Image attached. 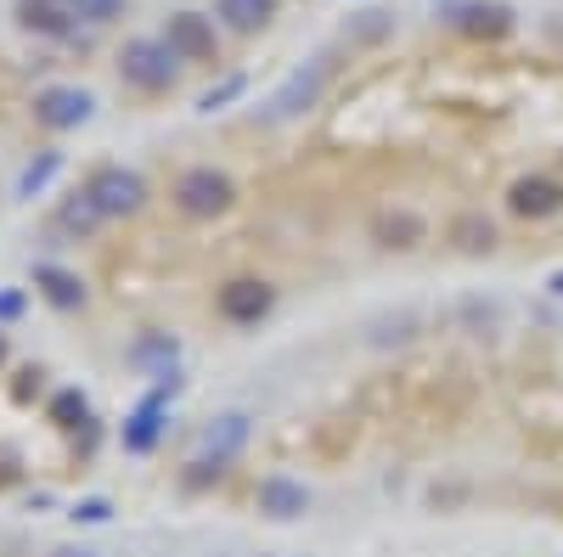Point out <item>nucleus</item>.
<instances>
[{
    "mask_svg": "<svg viewBox=\"0 0 563 557\" xmlns=\"http://www.w3.org/2000/svg\"><path fill=\"white\" fill-rule=\"evenodd\" d=\"M310 484L305 479H288V474H265L260 490H254V506L271 519V524H299L310 513Z\"/></svg>",
    "mask_w": 563,
    "mask_h": 557,
    "instance_id": "0eeeda50",
    "label": "nucleus"
},
{
    "mask_svg": "<svg viewBox=\"0 0 563 557\" xmlns=\"http://www.w3.org/2000/svg\"><path fill=\"white\" fill-rule=\"evenodd\" d=\"M79 23H113L124 12V0H68Z\"/></svg>",
    "mask_w": 563,
    "mask_h": 557,
    "instance_id": "b1692460",
    "label": "nucleus"
},
{
    "mask_svg": "<svg viewBox=\"0 0 563 557\" xmlns=\"http://www.w3.org/2000/svg\"><path fill=\"white\" fill-rule=\"evenodd\" d=\"M85 192L102 209V220H130V214H141V203H147V180H141L135 169H124V164H102L85 180Z\"/></svg>",
    "mask_w": 563,
    "mask_h": 557,
    "instance_id": "39448f33",
    "label": "nucleus"
},
{
    "mask_svg": "<svg viewBox=\"0 0 563 557\" xmlns=\"http://www.w3.org/2000/svg\"><path fill=\"white\" fill-rule=\"evenodd\" d=\"M18 23L29 29V34H68L74 29V7L68 0H18Z\"/></svg>",
    "mask_w": 563,
    "mask_h": 557,
    "instance_id": "2eb2a0df",
    "label": "nucleus"
},
{
    "mask_svg": "<svg viewBox=\"0 0 563 557\" xmlns=\"http://www.w3.org/2000/svg\"><path fill=\"white\" fill-rule=\"evenodd\" d=\"M231 198H238L231 175H220V169H209V164L186 169V175L175 180V209H180L186 220H214V214L231 209Z\"/></svg>",
    "mask_w": 563,
    "mask_h": 557,
    "instance_id": "20e7f679",
    "label": "nucleus"
},
{
    "mask_svg": "<svg viewBox=\"0 0 563 557\" xmlns=\"http://www.w3.org/2000/svg\"><path fill=\"white\" fill-rule=\"evenodd\" d=\"M119 74L124 85L135 90H147V97H158V90H169L180 79V57H175V45L169 40H124V52H119Z\"/></svg>",
    "mask_w": 563,
    "mask_h": 557,
    "instance_id": "f03ea898",
    "label": "nucleus"
},
{
    "mask_svg": "<svg viewBox=\"0 0 563 557\" xmlns=\"http://www.w3.org/2000/svg\"><path fill=\"white\" fill-rule=\"evenodd\" d=\"M57 220H63V231H74V237H90V231L102 225V209L90 203V192L79 186V192H74L68 203H63V214H57Z\"/></svg>",
    "mask_w": 563,
    "mask_h": 557,
    "instance_id": "aec40b11",
    "label": "nucleus"
},
{
    "mask_svg": "<svg viewBox=\"0 0 563 557\" xmlns=\"http://www.w3.org/2000/svg\"><path fill=\"white\" fill-rule=\"evenodd\" d=\"M0 360H7V333H0Z\"/></svg>",
    "mask_w": 563,
    "mask_h": 557,
    "instance_id": "cd10ccee",
    "label": "nucleus"
},
{
    "mask_svg": "<svg viewBox=\"0 0 563 557\" xmlns=\"http://www.w3.org/2000/svg\"><path fill=\"white\" fill-rule=\"evenodd\" d=\"M52 557H97V552H85V546H63V552H52Z\"/></svg>",
    "mask_w": 563,
    "mask_h": 557,
    "instance_id": "bb28decb",
    "label": "nucleus"
},
{
    "mask_svg": "<svg viewBox=\"0 0 563 557\" xmlns=\"http://www.w3.org/2000/svg\"><path fill=\"white\" fill-rule=\"evenodd\" d=\"M321 79H327V68H321V63L294 68L288 79H282L276 97L265 102V119H271V124H282V119H299L305 108H316V97H321Z\"/></svg>",
    "mask_w": 563,
    "mask_h": 557,
    "instance_id": "9b49d317",
    "label": "nucleus"
},
{
    "mask_svg": "<svg viewBox=\"0 0 563 557\" xmlns=\"http://www.w3.org/2000/svg\"><path fill=\"white\" fill-rule=\"evenodd\" d=\"M507 209L519 214V220H552L563 209V186L552 175H525V180H512Z\"/></svg>",
    "mask_w": 563,
    "mask_h": 557,
    "instance_id": "ddd939ff",
    "label": "nucleus"
},
{
    "mask_svg": "<svg viewBox=\"0 0 563 557\" xmlns=\"http://www.w3.org/2000/svg\"><path fill=\"white\" fill-rule=\"evenodd\" d=\"M271 304H276V293H271L265 282H254V276H238V282H225L220 299H214L220 321H231V327H254V321L271 315Z\"/></svg>",
    "mask_w": 563,
    "mask_h": 557,
    "instance_id": "1a4fd4ad",
    "label": "nucleus"
},
{
    "mask_svg": "<svg viewBox=\"0 0 563 557\" xmlns=\"http://www.w3.org/2000/svg\"><path fill=\"white\" fill-rule=\"evenodd\" d=\"M90 113H97V97L79 90V85H45L40 97H34V124L40 130H57V135L90 124Z\"/></svg>",
    "mask_w": 563,
    "mask_h": 557,
    "instance_id": "423d86ee",
    "label": "nucleus"
},
{
    "mask_svg": "<svg viewBox=\"0 0 563 557\" xmlns=\"http://www.w3.org/2000/svg\"><path fill=\"white\" fill-rule=\"evenodd\" d=\"M249 434H254V416H249V411H220V416H209L203 434H198L192 461H186V484H209V479H220V474H225V461L249 445Z\"/></svg>",
    "mask_w": 563,
    "mask_h": 557,
    "instance_id": "f257e3e1",
    "label": "nucleus"
},
{
    "mask_svg": "<svg viewBox=\"0 0 563 557\" xmlns=\"http://www.w3.org/2000/svg\"><path fill=\"white\" fill-rule=\"evenodd\" d=\"M52 423H57V428H79V423H90V400H85L79 389L52 394Z\"/></svg>",
    "mask_w": 563,
    "mask_h": 557,
    "instance_id": "5701e85b",
    "label": "nucleus"
},
{
    "mask_svg": "<svg viewBox=\"0 0 563 557\" xmlns=\"http://www.w3.org/2000/svg\"><path fill=\"white\" fill-rule=\"evenodd\" d=\"M451 243H456L462 254H490V248H496V225H490L485 214H456V220H451Z\"/></svg>",
    "mask_w": 563,
    "mask_h": 557,
    "instance_id": "6ab92c4d",
    "label": "nucleus"
},
{
    "mask_svg": "<svg viewBox=\"0 0 563 557\" xmlns=\"http://www.w3.org/2000/svg\"><path fill=\"white\" fill-rule=\"evenodd\" d=\"M372 237H378L384 248H417V243H422V220H417L411 209L378 214V220H372Z\"/></svg>",
    "mask_w": 563,
    "mask_h": 557,
    "instance_id": "a211bd4d",
    "label": "nucleus"
},
{
    "mask_svg": "<svg viewBox=\"0 0 563 557\" xmlns=\"http://www.w3.org/2000/svg\"><path fill=\"white\" fill-rule=\"evenodd\" d=\"M451 23L462 29V34H507V23H512V12L507 7H496V0H490V7H485V0H467V7H451Z\"/></svg>",
    "mask_w": 563,
    "mask_h": 557,
    "instance_id": "f3484780",
    "label": "nucleus"
},
{
    "mask_svg": "<svg viewBox=\"0 0 563 557\" xmlns=\"http://www.w3.org/2000/svg\"><path fill=\"white\" fill-rule=\"evenodd\" d=\"M63 169H68V158H63L57 147H40V153L23 164V175H18V203L45 198V192H52V186L63 180Z\"/></svg>",
    "mask_w": 563,
    "mask_h": 557,
    "instance_id": "4468645a",
    "label": "nucleus"
},
{
    "mask_svg": "<svg viewBox=\"0 0 563 557\" xmlns=\"http://www.w3.org/2000/svg\"><path fill=\"white\" fill-rule=\"evenodd\" d=\"M547 288H552V299H563V270H552V276H547Z\"/></svg>",
    "mask_w": 563,
    "mask_h": 557,
    "instance_id": "a878e982",
    "label": "nucleus"
},
{
    "mask_svg": "<svg viewBox=\"0 0 563 557\" xmlns=\"http://www.w3.org/2000/svg\"><path fill=\"white\" fill-rule=\"evenodd\" d=\"M29 310V293L23 288H0V327H7V321H18Z\"/></svg>",
    "mask_w": 563,
    "mask_h": 557,
    "instance_id": "393cba45",
    "label": "nucleus"
},
{
    "mask_svg": "<svg viewBox=\"0 0 563 557\" xmlns=\"http://www.w3.org/2000/svg\"><path fill=\"white\" fill-rule=\"evenodd\" d=\"M135 371H147L153 383H164V378H180V338L175 333H141L135 344H130V355H124Z\"/></svg>",
    "mask_w": 563,
    "mask_h": 557,
    "instance_id": "f8f14e48",
    "label": "nucleus"
},
{
    "mask_svg": "<svg viewBox=\"0 0 563 557\" xmlns=\"http://www.w3.org/2000/svg\"><path fill=\"white\" fill-rule=\"evenodd\" d=\"M180 394V378H164V383H153L147 394L135 400V411L124 416V450L130 456H153L158 450V439H164V428H169V400Z\"/></svg>",
    "mask_w": 563,
    "mask_h": 557,
    "instance_id": "7ed1b4c3",
    "label": "nucleus"
},
{
    "mask_svg": "<svg viewBox=\"0 0 563 557\" xmlns=\"http://www.w3.org/2000/svg\"><path fill=\"white\" fill-rule=\"evenodd\" d=\"M164 40L175 45L180 63H220V34H214V23L203 12H175Z\"/></svg>",
    "mask_w": 563,
    "mask_h": 557,
    "instance_id": "6e6552de",
    "label": "nucleus"
},
{
    "mask_svg": "<svg viewBox=\"0 0 563 557\" xmlns=\"http://www.w3.org/2000/svg\"><path fill=\"white\" fill-rule=\"evenodd\" d=\"M249 90V74H225L220 85H209L203 97H198V113H220V108H231Z\"/></svg>",
    "mask_w": 563,
    "mask_h": 557,
    "instance_id": "4be33fe9",
    "label": "nucleus"
},
{
    "mask_svg": "<svg viewBox=\"0 0 563 557\" xmlns=\"http://www.w3.org/2000/svg\"><path fill=\"white\" fill-rule=\"evenodd\" d=\"M29 288L52 304V310H85V299H90V288L79 282V270H68V265H57V259H34Z\"/></svg>",
    "mask_w": 563,
    "mask_h": 557,
    "instance_id": "9d476101",
    "label": "nucleus"
},
{
    "mask_svg": "<svg viewBox=\"0 0 563 557\" xmlns=\"http://www.w3.org/2000/svg\"><path fill=\"white\" fill-rule=\"evenodd\" d=\"M214 18L238 34H260L276 18V0H214Z\"/></svg>",
    "mask_w": 563,
    "mask_h": 557,
    "instance_id": "dca6fc26",
    "label": "nucleus"
},
{
    "mask_svg": "<svg viewBox=\"0 0 563 557\" xmlns=\"http://www.w3.org/2000/svg\"><path fill=\"white\" fill-rule=\"evenodd\" d=\"M68 524H79V530L113 524V501H108V495H79V501H68Z\"/></svg>",
    "mask_w": 563,
    "mask_h": 557,
    "instance_id": "412c9836",
    "label": "nucleus"
}]
</instances>
